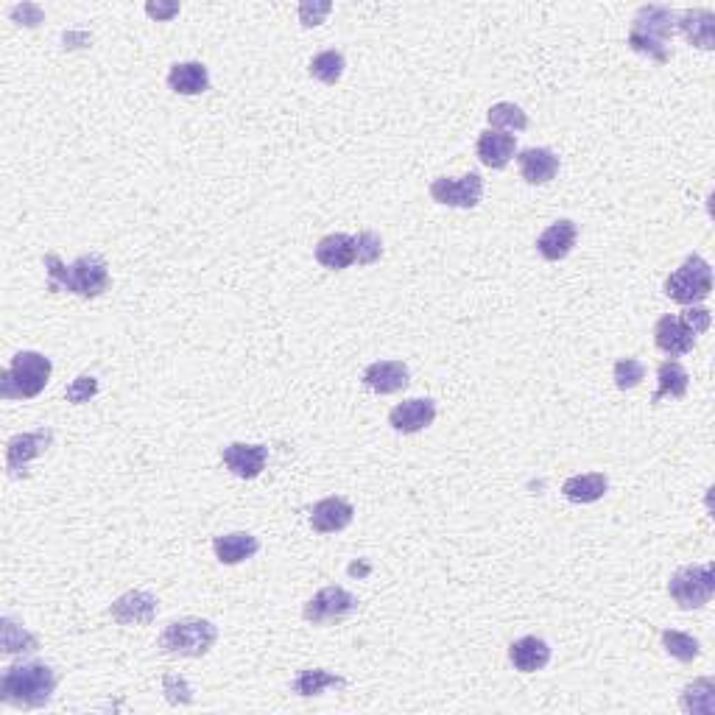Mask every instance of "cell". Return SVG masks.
I'll list each match as a JSON object with an SVG mask.
<instances>
[{
  "mask_svg": "<svg viewBox=\"0 0 715 715\" xmlns=\"http://www.w3.org/2000/svg\"><path fill=\"white\" fill-rule=\"evenodd\" d=\"M54 690L56 674L45 662L9 665L0 676V702L17 710H40L51 702Z\"/></svg>",
  "mask_w": 715,
  "mask_h": 715,
  "instance_id": "obj_1",
  "label": "cell"
},
{
  "mask_svg": "<svg viewBox=\"0 0 715 715\" xmlns=\"http://www.w3.org/2000/svg\"><path fill=\"white\" fill-rule=\"evenodd\" d=\"M45 271H48V288L51 291H70L84 299L101 297L109 288V266L104 257L81 255L65 266L59 255H45Z\"/></svg>",
  "mask_w": 715,
  "mask_h": 715,
  "instance_id": "obj_2",
  "label": "cell"
},
{
  "mask_svg": "<svg viewBox=\"0 0 715 715\" xmlns=\"http://www.w3.org/2000/svg\"><path fill=\"white\" fill-rule=\"evenodd\" d=\"M676 17L679 14L668 6H643L637 9L635 23H632V34H629V45L635 48L637 54L654 59L657 65H665L671 54H668V40L674 37Z\"/></svg>",
  "mask_w": 715,
  "mask_h": 715,
  "instance_id": "obj_3",
  "label": "cell"
},
{
  "mask_svg": "<svg viewBox=\"0 0 715 715\" xmlns=\"http://www.w3.org/2000/svg\"><path fill=\"white\" fill-rule=\"evenodd\" d=\"M51 372H54L51 358H45L40 352H17L0 378V397L3 400H31L48 386Z\"/></svg>",
  "mask_w": 715,
  "mask_h": 715,
  "instance_id": "obj_4",
  "label": "cell"
},
{
  "mask_svg": "<svg viewBox=\"0 0 715 715\" xmlns=\"http://www.w3.org/2000/svg\"><path fill=\"white\" fill-rule=\"evenodd\" d=\"M216 640V623L204 618H185L165 626V632L160 635V648L171 657H204L216 646Z\"/></svg>",
  "mask_w": 715,
  "mask_h": 715,
  "instance_id": "obj_5",
  "label": "cell"
},
{
  "mask_svg": "<svg viewBox=\"0 0 715 715\" xmlns=\"http://www.w3.org/2000/svg\"><path fill=\"white\" fill-rule=\"evenodd\" d=\"M713 291V269L699 255H690L679 269L665 280V294L679 305H699Z\"/></svg>",
  "mask_w": 715,
  "mask_h": 715,
  "instance_id": "obj_6",
  "label": "cell"
},
{
  "mask_svg": "<svg viewBox=\"0 0 715 715\" xmlns=\"http://www.w3.org/2000/svg\"><path fill=\"white\" fill-rule=\"evenodd\" d=\"M668 593L682 609H702L715 595V567L707 562L676 570L668 581Z\"/></svg>",
  "mask_w": 715,
  "mask_h": 715,
  "instance_id": "obj_7",
  "label": "cell"
},
{
  "mask_svg": "<svg viewBox=\"0 0 715 715\" xmlns=\"http://www.w3.org/2000/svg\"><path fill=\"white\" fill-rule=\"evenodd\" d=\"M484 196V179L470 171V174L456 176H439L431 182V199L433 202L445 204V207H459V210H473Z\"/></svg>",
  "mask_w": 715,
  "mask_h": 715,
  "instance_id": "obj_8",
  "label": "cell"
},
{
  "mask_svg": "<svg viewBox=\"0 0 715 715\" xmlns=\"http://www.w3.org/2000/svg\"><path fill=\"white\" fill-rule=\"evenodd\" d=\"M352 612H358V598L344 587H324L305 604V621L311 623H338L347 621Z\"/></svg>",
  "mask_w": 715,
  "mask_h": 715,
  "instance_id": "obj_9",
  "label": "cell"
},
{
  "mask_svg": "<svg viewBox=\"0 0 715 715\" xmlns=\"http://www.w3.org/2000/svg\"><path fill=\"white\" fill-rule=\"evenodd\" d=\"M654 341L665 355L679 358V355H688L696 347V330L690 327L685 316H662L660 322L654 324Z\"/></svg>",
  "mask_w": 715,
  "mask_h": 715,
  "instance_id": "obj_10",
  "label": "cell"
},
{
  "mask_svg": "<svg viewBox=\"0 0 715 715\" xmlns=\"http://www.w3.org/2000/svg\"><path fill=\"white\" fill-rule=\"evenodd\" d=\"M51 439H54L51 431L20 433V436L9 439V445H6V470H9V475H12V478L26 475L28 461L42 456L45 447L51 445Z\"/></svg>",
  "mask_w": 715,
  "mask_h": 715,
  "instance_id": "obj_11",
  "label": "cell"
},
{
  "mask_svg": "<svg viewBox=\"0 0 715 715\" xmlns=\"http://www.w3.org/2000/svg\"><path fill=\"white\" fill-rule=\"evenodd\" d=\"M109 615L121 626H146L157 618V598L146 590H132L109 607Z\"/></svg>",
  "mask_w": 715,
  "mask_h": 715,
  "instance_id": "obj_12",
  "label": "cell"
},
{
  "mask_svg": "<svg viewBox=\"0 0 715 715\" xmlns=\"http://www.w3.org/2000/svg\"><path fill=\"white\" fill-rule=\"evenodd\" d=\"M433 419H436V403L431 397H414V400L394 405L392 414H389V425L397 433H419L431 428Z\"/></svg>",
  "mask_w": 715,
  "mask_h": 715,
  "instance_id": "obj_13",
  "label": "cell"
},
{
  "mask_svg": "<svg viewBox=\"0 0 715 715\" xmlns=\"http://www.w3.org/2000/svg\"><path fill=\"white\" fill-rule=\"evenodd\" d=\"M221 459L227 464V470L238 478H257L266 470L269 461V447L266 445H243V442H232L221 450Z\"/></svg>",
  "mask_w": 715,
  "mask_h": 715,
  "instance_id": "obj_14",
  "label": "cell"
},
{
  "mask_svg": "<svg viewBox=\"0 0 715 715\" xmlns=\"http://www.w3.org/2000/svg\"><path fill=\"white\" fill-rule=\"evenodd\" d=\"M411 372L403 361H375L364 369V386L375 394H394L408 386Z\"/></svg>",
  "mask_w": 715,
  "mask_h": 715,
  "instance_id": "obj_15",
  "label": "cell"
},
{
  "mask_svg": "<svg viewBox=\"0 0 715 715\" xmlns=\"http://www.w3.org/2000/svg\"><path fill=\"white\" fill-rule=\"evenodd\" d=\"M576 238H579L576 224H573L570 218H559V221H554V224L537 238V252H540L545 260H551V263L565 260V257L573 252Z\"/></svg>",
  "mask_w": 715,
  "mask_h": 715,
  "instance_id": "obj_16",
  "label": "cell"
},
{
  "mask_svg": "<svg viewBox=\"0 0 715 715\" xmlns=\"http://www.w3.org/2000/svg\"><path fill=\"white\" fill-rule=\"evenodd\" d=\"M355 509L344 498H324L311 509V526L319 534H336L350 526Z\"/></svg>",
  "mask_w": 715,
  "mask_h": 715,
  "instance_id": "obj_17",
  "label": "cell"
},
{
  "mask_svg": "<svg viewBox=\"0 0 715 715\" xmlns=\"http://www.w3.org/2000/svg\"><path fill=\"white\" fill-rule=\"evenodd\" d=\"M676 28L682 31V37L704 48V51H713L715 48V14L710 9H688L685 14L676 17Z\"/></svg>",
  "mask_w": 715,
  "mask_h": 715,
  "instance_id": "obj_18",
  "label": "cell"
},
{
  "mask_svg": "<svg viewBox=\"0 0 715 715\" xmlns=\"http://www.w3.org/2000/svg\"><path fill=\"white\" fill-rule=\"evenodd\" d=\"M520 174L528 185H548L559 174V157L551 149H526L517 154Z\"/></svg>",
  "mask_w": 715,
  "mask_h": 715,
  "instance_id": "obj_19",
  "label": "cell"
},
{
  "mask_svg": "<svg viewBox=\"0 0 715 715\" xmlns=\"http://www.w3.org/2000/svg\"><path fill=\"white\" fill-rule=\"evenodd\" d=\"M509 660L520 674H537L551 662V646L540 637H520L509 646Z\"/></svg>",
  "mask_w": 715,
  "mask_h": 715,
  "instance_id": "obj_20",
  "label": "cell"
},
{
  "mask_svg": "<svg viewBox=\"0 0 715 715\" xmlns=\"http://www.w3.org/2000/svg\"><path fill=\"white\" fill-rule=\"evenodd\" d=\"M475 151H478V160L484 162L486 168H495V171H500V168H506V165H509V160L514 157V151H517V140H514V135H506V132L486 129V132H481V137H478V146H475Z\"/></svg>",
  "mask_w": 715,
  "mask_h": 715,
  "instance_id": "obj_21",
  "label": "cell"
},
{
  "mask_svg": "<svg viewBox=\"0 0 715 715\" xmlns=\"http://www.w3.org/2000/svg\"><path fill=\"white\" fill-rule=\"evenodd\" d=\"M316 260L330 271L350 269L352 263H355V238L344 235V232L327 235V238L316 243Z\"/></svg>",
  "mask_w": 715,
  "mask_h": 715,
  "instance_id": "obj_22",
  "label": "cell"
},
{
  "mask_svg": "<svg viewBox=\"0 0 715 715\" xmlns=\"http://www.w3.org/2000/svg\"><path fill=\"white\" fill-rule=\"evenodd\" d=\"M168 87L179 95H202L210 90V70L202 62H176L168 70Z\"/></svg>",
  "mask_w": 715,
  "mask_h": 715,
  "instance_id": "obj_23",
  "label": "cell"
},
{
  "mask_svg": "<svg viewBox=\"0 0 715 715\" xmlns=\"http://www.w3.org/2000/svg\"><path fill=\"white\" fill-rule=\"evenodd\" d=\"M213 551H216L221 565H238V562H246L260 551V542L246 531H232V534L213 540Z\"/></svg>",
  "mask_w": 715,
  "mask_h": 715,
  "instance_id": "obj_24",
  "label": "cell"
},
{
  "mask_svg": "<svg viewBox=\"0 0 715 715\" xmlns=\"http://www.w3.org/2000/svg\"><path fill=\"white\" fill-rule=\"evenodd\" d=\"M609 481L607 475L601 473H587V475H573L562 484V495L570 503H595L607 495Z\"/></svg>",
  "mask_w": 715,
  "mask_h": 715,
  "instance_id": "obj_25",
  "label": "cell"
},
{
  "mask_svg": "<svg viewBox=\"0 0 715 715\" xmlns=\"http://www.w3.org/2000/svg\"><path fill=\"white\" fill-rule=\"evenodd\" d=\"M682 710L690 715H715V682L702 676L682 690Z\"/></svg>",
  "mask_w": 715,
  "mask_h": 715,
  "instance_id": "obj_26",
  "label": "cell"
},
{
  "mask_svg": "<svg viewBox=\"0 0 715 715\" xmlns=\"http://www.w3.org/2000/svg\"><path fill=\"white\" fill-rule=\"evenodd\" d=\"M657 380H660V386H657V394H654V403H660L662 397H674V400H679V397L688 394L690 375L688 369L679 364V361H665V364H660V369H657Z\"/></svg>",
  "mask_w": 715,
  "mask_h": 715,
  "instance_id": "obj_27",
  "label": "cell"
},
{
  "mask_svg": "<svg viewBox=\"0 0 715 715\" xmlns=\"http://www.w3.org/2000/svg\"><path fill=\"white\" fill-rule=\"evenodd\" d=\"M291 688L299 696H319L327 688H347V679L330 674V671H322V668H308V671H299Z\"/></svg>",
  "mask_w": 715,
  "mask_h": 715,
  "instance_id": "obj_28",
  "label": "cell"
},
{
  "mask_svg": "<svg viewBox=\"0 0 715 715\" xmlns=\"http://www.w3.org/2000/svg\"><path fill=\"white\" fill-rule=\"evenodd\" d=\"M495 132H526L528 115L517 104H495L486 112Z\"/></svg>",
  "mask_w": 715,
  "mask_h": 715,
  "instance_id": "obj_29",
  "label": "cell"
},
{
  "mask_svg": "<svg viewBox=\"0 0 715 715\" xmlns=\"http://www.w3.org/2000/svg\"><path fill=\"white\" fill-rule=\"evenodd\" d=\"M344 68H347V62H344V56L338 54V51H322V54H316L311 59V76L316 81H322V84H336L341 76H344Z\"/></svg>",
  "mask_w": 715,
  "mask_h": 715,
  "instance_id": "obj_30",
  "label": "cell"
},
{
  "mask_svg": "<svg viewBox=\"0 0 715 715\" xmlns=\"http://www.w3.org/2000/svg\"><path fill=\"white\" fill-rule=\"evenodd\" d=\"M662 646L679 662H693L699 657V640L693 635H685V632L665 629V632H662Z\"/></svg>",
  "mask_w": 715,
  "mask_h": 715,
  "instance_id": "obj_31",
  "label": "cell"
},
{
  "mask_svg": "<svg viewBox=\"0 0 715 715\" xmlns=\"http://www.w3.org/2000/svg\"><path fill=\"white\" fill-rule=\"evenodd\" d=\"M37 637L28 635L26 629H20L12 618L3 621V651L6 654H26V651H37Z\"/></svg>",
  "mask_w": 715,
  "mask_h": 715,
  "instance_id": "obj_32",
  "label": "cell"
},
{
  "mask_svg": "<svg viewBox=\"0 0 715 715\" xmlns=\"http://www.w3.org/2000/svg\"><path fill=\"white\" fill-rule=\"evenodd\" d=\"M643 378H646V366L640 364L637 358H621V361L615 364V386H618L621 392L635 389Z\"/></svg>",
  "mask_w": 715,
  "mask_h": 715,
  "instance_id": "obj_33",
  "label": "cell"
},
{
  "mask_svg": "<svg viewBox=\"0 0 715 715\" xmlns=\"http://www.w3.org/2000/svg\"><path fill=\"white\" fill-rule=\"evenodd\" d=\"M380 255H383V241L375 232H361L355 238V263L358 266H372V263H378Z\"/></svg>",
  "mask_w": 715,
  "mask_h": 715,
  "instance_id": "obj_34",
  "label": "cell"
},
{
  "mask_svg": "<svg viewBox=\"0 0 715 715\" xmlns=\"http://www.w3.org/2000/svg\"><path fill=\"white\" fill-rule=\"evenodd\" d=\"M95 392H98V380L93 375H81L68 386V400L76 405L90 403V397H95Z\"/></svg>",
  "mask_w": 715,
  "mask_h": 715,
  "instance_id": "obj_35",
  "label": "cell"
},
{
  "mask_svg": "<svg viewBox=\"0 0 715 715\" xmlns=\"http://www.w3.org/2000/svg\"><path fill=\"white\" fill-rule=\"evenodd\" d=\"M162 688H165V693H168V702L171 704H190L193 702V688H190L188 682L182 679V676L176 674H168L165 676V682H162Z\"/></svg>",
  "mask_w": 715,
  "mask_h": 715,
  "instance_id": "obj_36",
  "label": "cell"
},
{
  "mask_svg": "<svg viewBox=\"0 0 715 715\" xmlns=\"http://www.w3.org/2000/svg\"><path fill=\"white\" fill-rule=\"evenodd\" d=\"M330 9H333V6H330L327 0H322V3H302V6H299V17H302V26H308V28L319 26L324 17L330 14Z\"/></svg>",
  "mask_w": 715,
  "mask_h": 715,
  "instance_id": "obj_37",
  "label": "cell"
},
{
  "mask_svg": "<svg viewBox=\"0 0 715 715\" xmlns=\"http://www.w3.org/2000/svg\"><path fill=\"white\" fill-rule=\"evenodd\" d=\"M682 316H685L690 327L696 330V336L707 333V330H710V324H713V316H710V311H707V308H696V305H690L688 311L682 313Z\"/></svg>",
  "mask_w": 715,
  "mask_h": 715,
  "instance_id": "obj_38",
  "label": "cell"
},
{
  "mask_svg": "<svg viewBox=\"0 0 715 715\" xmlns=\"http://www.w3.org/2000/svg\"><path fill=\"white\" fill-rule=\"evenodd\" d=\"M146 12H149L151 17H171V14L179 12V6H176V3H171V6H160V3L154 6V3H149V6H146Z\"/></svg>",
  "mask_w": 715,
  "mask_h": 715,
  "instance_id": "obj_39",
  "label": "cell"
}]
</instances>
